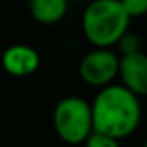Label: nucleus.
<instances>
[{
    "label": "nucleus",
    "mask_w": 147,
    "mask_h": 147,
    "mask_svg": "<svg viewBox=\"0 0 147 147\" xmlns=\"http://www.w3.org/2000/svg\"><path fill=\"white\" fill-rule=\"evenodd\" d=\"M52 123L57 137L62 142L69 145L85 144L94 133L92 104L76 95L64 97L54 107Z\"/></svg>",
    "instance_id": "3"
},
{
    "label": "nucleus",
    "mask_w": 147,
    "mask_h": 147,
    "mask_svg": "<svg viewBox=\"0 0 147 147\" xmlns=\"http://www.w3.org/2000/svg\"><path fill=\"white\" fill-rule=\"evenodd\" d=\"M118 47V54L119 55H130V54H137V52H142V38L138 33L135 31H126L119 42L116 43Z\"/></svg>",
    "instance_id": "8"
},
{
    "label": "nucleus",
    "mask_w": 147,
    "mask_h": 147,
    "mask_svg": "<svg viewBox=\"0 0 147 147\" xmlns=\"http://www.w3.org/2000/svg\"><path fill=\"white\" fill-rule=\"evenodd\" d=\"M67 2H90V0H67Z\"/></svg>",
    "instance_id": "11"
},
{
    "label": "nucleus",
    "mask_w": 147,
    "mask_h": 147,
    "mask_svg": "<svg viewBox=\"0 0 147 147\" xmlns=\"http://www.w3.org/2000/svg\"><path fill=\"white\" fill-rule=\"evenodd\" d=\"M2 67L5 73L16 78H26L31 76L33 73L40 67V55L38 52L24 43L11 45L2 54Z\"/></svg>",
    "instance_id": "5"
},
{
    "label": "nucleus",
    "mask_w": 147,
    "mask_h": 147,
    "mask_svg": "<svg viewBox=\"0 0 147 147\" xmlns=\"http://www.w3.org/2000/svg\"><path fill=\"white\" fill-rule=\"evenodd\" d=\"M119 82L138 97H147V54L119 55Z\"/></svg>",
    "instance_id": "6"
},
{
    "label": "nucleus",
    "mask_w": 147,
    "mask_h": 147,
    "mask_svg": "<svg viewBox=\"0 0 147 147\" xmlns=\"http://www.w3.org/2000/svg\"><path fill=\"white\" fill-rule=\"evenodd\" d=\"M126 14L133 18H144L147 14V0H119Z\"/></svg>",
    "instance_id": "10"
},
{
    "label": "nucleus",
    "mask_w": 147,
    "mask_h": 147,
    "mask_svg": "<svg viewBox=\"0 0 147 147\" xmlns=\"http://www.w3.org/2000/svg\"><path fill=\"white\" fill-rule=\"evenodd\" d=\"M119 54L111 49H95L83 55L78 73L83 83L94 88H104L114 83L119 76Z\"/></svg>",
    "instance_id": "4"
},
{
    "label": "nucleus",
    "mask_w": 147,
    "mask_h": 147,
    "mask_svg": "<svg viewBox=\"0 0 147 147\" xmlns=\"http://www.w3.org/2000/svg\"><path fill=\"white\" fill-rule=\"evenodd\" d=\"M67 0H30V14L40 24H55L67 14Z\"/></svg>",
    "instance_id": "7"
},
{
    "label": "nucleus",
    "mask_w": 147,
    "mask_h": 147,
    "mask_svg": "<svg viewBox=\"0 0 147 147\" xmlns=\"http://www.w3.org/2000/svg\"><path fill=\"white\" fill-rule=\"evenodd\" d=\"M94 131L113 138H126L137 131L142 121L140 97L121 83L99 90L92 102Z\"/></svg>",
    "instance_id": "1"
},
{
    "label": "nucleus",
    "mask_w": 147,
    "mask_h": 147,
    "mask_svg": "<svg viewBox=\"0 0 147 147\" xmlns=\"http://www.w3.org/2000/svg\"><path fill=\"white\" fill-rule=\"evenodd\" d=\"M142 147H147V138L144 140V145H142Z\"/></svg>",
    "instance_id": "12"
},
{
    "label": "nucleus",
    "mask_w": 147,
    "mask_h": 147,
    "mask_svg": "<svg viewBox=\"0 0 147 147\" xmlns=\"http://www.w3.org/2000/svg\"><path fill=\"white\" fill-rule=\"evenodd\" d=\"M130 19L119 0H90L82 16V30L95 49H111L130 30Z\"/></svg>",
    "instance_id": "2"
},
{
    "label": "nucleus",
    "mask_w": 147,
    "mask_h": 147,
    "mask_svg": "<svg viewBox=\"0 0 147 147\" xmlns=\"http://www.w3.org/2000/svg\"><path fill=\"white\" fill-rule=\"evenodd\" d=\"M85 147H121V145H119V140H118V138H113V137H109V135L94 131V133L87 138Z\"/></svg>",
    "instance_id": "9"
}]
</instances>
